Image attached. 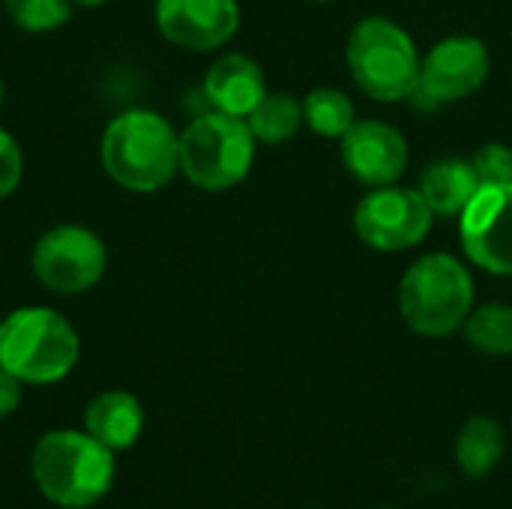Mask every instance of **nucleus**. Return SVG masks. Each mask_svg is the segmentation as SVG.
I'll list each match as a JSON object with an SVG mask.
<instances>
[{
  "label": "nucleus",
  "instance_id": "5",
  "mask_svg": "<svg viewBox=\"0 0 512 509\" xmlns=\"http://www.w3.org/2000/svg\"><path fill=\"white\" fill-rule=\"evenodd\" d=\"M345 60L357 87L378 102L411 99L420 84V54L414 39L396 21L381 15L354 24Z\"/></svg>",
  "mask_w": 512,
  "mask_h": 509
},
{
  "label": "nucleus",
  "instance_id": "22",
  "mask_svg": "<svg viewBox=\"0 0 512 509\" xmlns=\"http://www.w3.org/2000/svg\"><path fill=\"white\" fill-rule=\"evenodd\" d=\"M21 174H24L21 147L6 129H0V198H9L18 189Z\"/></svg>",
  "mask_w": 512,
  "mask_h": 509
},
{
  "label": "nucleus",
  "instance_id": "19",
  "mask_svg": "<svg viewBox=\"0 0 512 509\" xmlns=\"http://www.w3.org/2000/svg\"><path fill=\"white\" fill-rule=\"evenodd\" d=\"M357 120L354 102L336 87H315L303 99V123L321 138H342Z\"/></svg>",
  "mask_w": 512,
  "mask_h": 509
},
{
  "label": "nucleus",
  "instance_id": "24",
  "mask_svg": "<svg viewBox=\"0 0 512 509\" xmlns=\"http://www.w3.org/2000/svg\"><path fill=\"white\" fill-rule=\"evenodd\" d=\"M72 3H75V6H87V9H90V6H102V3H108V0H72Z\"/></svg>",
  "mask_w": 512,
  "mask_h": 509
},
{
  "label": "nucleus",
  "instance_id": "13",
  "mask_svg": "<svg viewBox=\"0 0 512 509\" xmlns=\"http://www.w3.org/2000/svg\"><path fill=\"white\" fill-rule=\"evenodd\" d=\"M204 99L210 111L249 117V111L267 96L261 66L246 54H222L204 75Z\"/></svg>",
  "mask_w": 512,
  "mask_h": 509
},
{
  "label": "nucleus",
  "instance_id": "9",
  "mask_svg": "<svg viewBox=\"0 0 512 509\" xmlns=\"http://www.w3.org/2000/svg\"><path fill=\"white\" fill-rule=\"evenodd\" d=\"M492 60L489 48L477 36H447L420 57V84L414 90V102L426 105H450L477 93L489 78Z\"/></svg>",
  "mask_w": 512,
  "mask_h": 509
},
{
  "label": "nucleus",
  "instance_id": "18",
  "mask_svg": "<svg viewBox=\"0 0 512 509\" xmlns=\"http://www.w3.org/2000/svg\"><path fill=\"white\" fill-rule=\"evenodd\" d=\"M465 342L489 357H510L512 354V306L510 303H486L471 309L462 324Z\"/></svg>",
  "mask_w": 512,
  "mask_h": 509
},
{
  "label": "nucleus",
  "instance_id": "20",
  "mask_svg": "<svg viewBox=\"0 0 512 509\" xmlns=\"http://www.w3.org/2000/svg\"><path fill=\"white\" fill-rule=\"evenodd\" d=\"M9 21L24 33L60 30L72 15V0H3Z\"/></svg>",
  "mask_w": 512,
  "mask_h": 509
},
{
  "label": "nucleus",
  "instance_id": "15",
  "mask_svg": "<svg viewBox=\"0 0 512 509\" xmlns=\"http://www.w3.org/2000/svg\"><path fill=\"white\" fill-rule=\"evenodd\" d=\"M417 189L435 216L453 219L462 216L471 198L480 192V180L471 168V159H441L423 171Z\"/></svg>",
  "mask_w": 512,
  "mask_h": 509
},
{
  "label": "nucleus",
  "instance_id": "26",
  "mask_svg": "<svg viewBox=\"0 0 512 509\" xmlns=\"http://www.w3.org/2000/svg\"><path fill=\"white\" fill-rule=\"evenodd\" d=\"M315 3H330V0H315Z\"/></svg>",
  "mask_w": 512,
  "mask_h": 509
},
{
  "label": "nucleus",
  "instance_id": "25",
  "mask_svg": "<svg viewBox=\"0 0 512 509\" xmlns=\"http://www.w3.org/2000/svg\"><path fill=\"white\" fill-rule=\"evenodd\" d=\"M3 93H6V87H3V78H0V105H3Z\"/></svg>",
  "mask_w": 512,
  "mask_h": 509
},
{
  "label": "nucleus",
  "instance_id": "2",
  "mask_svg": "<svg viewBox=\"0 0 512 509\" xmlns=\"http://www.w3.org/2000/svg\"><path fill=\"white\" fill-rule=\"evenodd\" d=\"M99 156L117 186L141 195L159 192L180 171V135L162 114L129 108L105 126Z\"/></svg>",
  "mask_w": 512,
  "mask_h": 509
},
{
  "label": "nucleus",
  "instance_id": "3",
  "mask_svg": "<svg viewBox=\"0 0 512 509\" xmlns=\"http://www.w3.org/2000/svg\"><path fill=\"white\" fill-rule=\"evenodd\" d=\"M81 354L66 315L48 306H21L0 321V366L21 384L45 387L63 381Z\"/></svg>",
  "mask_w": 512,
  "mask_h": 509
},
{
  "label": "nucleus",
  "instance_id": "1",
  "mask_svg": "<svg viewBox=\"0 0 512 509\" xmlns=\"http://www.w3.org/2000/svg\"><path fill=\"white\" fill-rule=\"evenodd\" d=\"M117 453L84 429L45 432L30 453V474L39 495L63 509L99 504L117 480Z\"/></svg>",
  "mask_w": 512,
  "mask_h": 509
},
{
  "label": "nucleus",
  "instance_id": "8",
  "mask_svg": "<svg viewBox=\"0 0 512 509\" xmlns=\"http://www.w3.org/2000/svg\"><path fill=\"white\" fill-rule=\"evenodd\" d=\"M435 213L423 201L420 189L405 186H378L360 198L354 210L357 237L378 252H405L426 240L432 231Z\"/></svg>",
  "mask_w": 512,
  "mask_h": 509
},
{
  "label": "nucleus",
  "instance_id": "23",
  "mask_svg": "<svg viewBox=\"0 0 512 509\" xmlns=\"http://www.w3.org/2000/svg\"><path fill=\"white\" fill-rule=\"evenodd\" d=\"M21 387L24 384L0 366V420L18 411V405H21Z\"/></svg>",
  "mask_w": 512,
  "mask_h": 509
},
{
  "label": "nucleus",
  "instance_id": "21",
  "mask_svg": "<svg viewBox=\"0 0 512 509\" xmlns=\"http://www.w3.org/2000/svg\"><path fill=\"white\" fill-rule=\"evenodd\" d=\"M471 168L480 180V186H495V183H510L512 180V150L501 141L483 144L471 156Z\"/></svg>",
  "mask_w": 512,
  "mask_h": 509
},
{
  "label": "nucleus",
  "instance_id": "11",
  "mask_svg": "<svg viewBox=\"0 0 512 509\" xmlns=\"http://www.w3.org/2000/svg\"><path fill=\"white\" fill-rule=\"evenodd\" d=\"M159 33L186 51L222 48L240 27L237 0H156Z\"/></svg>",
  "mask_w": 512,
  "mask_h": 509
},
{
  "label": "nucleus",
  "instance_id": "7",
  "mask_svg": "<svg viewBox=\"0 0 512 509\" xmlns=\"http://www.w3.org/2000/svg\"><path fill=\"white\" fill-rule=\"evenodd\" d=\"M108 264L105 243L96 231L84 225H54L48 228L30 255L33 276L39 285L60 297H75L90 291Z\"/></svg>",
  "mask_w": 512,
  "mask_h": 509
},
{
  "label": "nucleus",
  "instance_id": "4",
  "mask_svg": "<svg viewBox=\"0 0 512 509\" xmlns=\"http://www.w3.org/2000/svg\"><path fill=\"white\" fill-rule=\"evenodd\" d=\"M471 309L474 279L468 267L447 252L417 258L399 282V312L417 336H453L462 330Z\"/></svg>",
  "mask_w": 512,
  "mask_h": 509
},
{
  "label": "nucleus",
  "instance_id": "6",
  "mask_svg": "<svg viewBox=\"0 0 512 509\" xmlns=\"http://www.w3.org/2000/svg\"><path fill=\"white\" fill-rule=\"evenodd\" d=\"M255 144L246 117L222 111L198 114L180 132V174L204 192H225L252 171Z\"/></svg>",
  "mask_w": 512,
  "mask_h": 509
},
{
  "label": "nucleus",
  "instance_id": "10",
  "mask_svg": "<svg viewBox=\"0 0 512 509\" xmlns=\"http://www.w3.org/2000/svg\"><path fill=\"white\" fill-rule=\"evenodd\" d=\"M468 261L492 276H512V180L480 186L459 216Z\"/></svg>",
  "mask_w": 512,
  "mask_h": 509
},
{
  "label": "nucleus",
  "instance_id": "14",
  "mask_svg": "<svg viewBox=\"0 0 512 509\" xmlns=\"http://www.w3.org/2000/svg\"><path fill=\"white\" fill-rule=\"evenodd\" d=\"M81 429L93 435L99 444H105L108 450L123 453L144 432V408L126 390H105L87 402Z\"/></svg>",
  "mask_w": 512,
  "mask_h": 509
},
{
  "label": "nucleus",
  "instance_id": "17",
  "mask_svg": "<svg viewBox=\"0 0 512 509\" xmlns=\"http://www.w3.org/2000/svg\"><path fill=\"white\" fill-rule=\"evenodd\" d=\"M255 141L261 144H285L297 135L303 126V102H297L291 93H270L249 111L246 117Z\"/></svg>",
  "mask_w": 512,
  "mask_h": 509
},
{
  "label": "nucleus",
  "instance_id": "16",
  "mask_svg": "<svg viewBox=\"0 0 512 509\" xmlns=\"http://www.w3.org/2000/svg\"><path fill=\"white\" fill-rule=\"evenodd\" d=\"M504 450H507V435H504L501 423L492 417L465 420V426L459 429L456 444H453L456 465L468 480L489 477L498 468V462L504 459Z\"/></svg>",
  "mask_w": 512,
  "mask_h": 509
},
{
  "label": "nucleus",
  "instance_id": "12",
  "mask_svg": "<svg viewBox=\"0 0 512 509\" xmlns=\"http://www.w3.org/2000/svg\"><path fill=\"white\" fill-rule=\"evenodd\" d=\"M342 162L363 186H393L408 168V141L384 120H354L339 138Z\"/></svg>",
  "mask_w": 512,
  "mask_h": 509
}]
</instances>
